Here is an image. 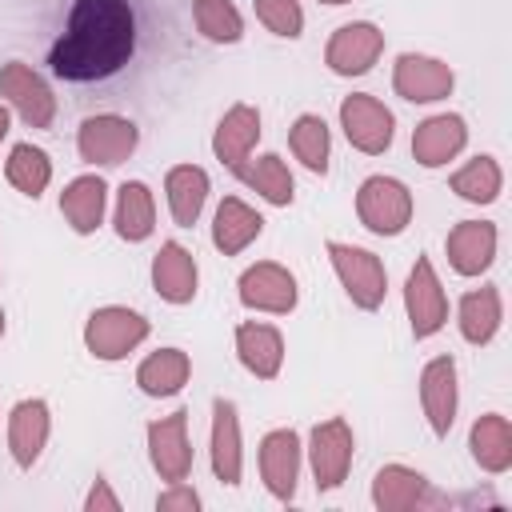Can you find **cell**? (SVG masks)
I'll list each match as a JSON object with an SVG mask.
<instances>
[{
    "label": "cell",
    "mask_w": 512,
    "mask_h": 512,
    "mask_svg": "<svg viewBox=\"0 0 512 512\" xmlns=\"http://www.w3.org/2000/svg\"><path fill=\"white\" fill-rule=\"evenodd\" d=\"M136 52V16L128 0H76L64 32L48 52L60 80L92 84L116 76Z\"/></svg>",
    "instance_id": "1"
},
{
    "label": "cell",
    "mask_w": 512,
    "mask_h": 512,
    "mask_svg": "<svg viewBox=\"0 0 512 512\" xmlns=\"http://www.w3.org/2000/svg\"><path fill=\"white\" fill-rule=\"evenodd\" d=\"M336 276H340V288L348 292V300L364 312H376L384 304V292H388V272H384V260L368 248H356V244H344V240H328L324 244Z\"/></svg>",
    "instance_id": "2"
},
{
    "label": "cell",
    "mask_w": 512,
    "mask_h": 512,
    "mask_svg": "<svg viewBox=\"0 0 512 512\" xmlns=\"http://www.w3.org/2000/svg\"><path fill=\"white\" fill-rule=\"evenodd\" d=\"M152 324L136 312V308H124V304H104L96 308L88 320H84V348L96 356V360H124L128 352H136L144 340H148Z\"/></svg>",
    "instance_id": "3"
},
{
    "label": "cell",
    "mask_w": 512,
    "mask_h": 512,
    "mask_svg": "<svg viewBox=\"0 0 512 512\" xmlns=\"http://www.w3.org/2000/svg\"><path fill=\"white\" fill-rule=\"evenodd\" d=\"M356 216L372 236H400L412 224V192L396 176H368L356 192Z\"/></svg>",
    "instance_id": "4"
},
{
    "label": "cell",
    "mask_w": 512,
    "mask_h": 512,
    "mask_svg": "<svg viewBox=\"0 0 512 512\" xmlns=\"http://www.w3.org/2000/svg\"><path fill=\"white\" fill-rule=\"evenodd\" d=\"M140 144V128L128 116L116 112H96L84 116L76 128V152L84 164H100V168H116L124 164Z\"/></svg>",
    "instance_id": "5"
},
{
    "label": "cell",
    "mask_w": 512,
    "mask_h": 512,
    "mask_svg": "<svg viewBox=\"0 0 512 512\" xmlns=\"http://www.w3.org/2000/svg\"><path fill=\"white\" fill-rule=\"evenodd\" d=\"M352 452H356V436L344 416H328L308 432V464L320 492H336L348 480Z\"/></svg>",
    "instance_id": "6"
},
{
    "label": "cell",
    "mask_w": 512,
    "mask_h": 512,
    "mask_svg": "<svg viewBox=\"0 0 512 512\" xmlns=\"http://www.w3.org/2000/svg\"><path fill=\"white\" fill-rule=\"evenodd\" d=\"M340 128L356 152L380 156L392 148L396 116H392V108H384V100H376L368 92H352L340 100Z\"/></svg>",
    "instance_id": "7"
},
{
    "label": "cell",
    "mask_w": 512,
    "mask_h": 512,
    "mask_svg": "<svg viewBox=\"0 0 512 512\" xmlns=\"http://www.w3.org/2000/svg\"><path fill=\"white\" fill-rule=\"evenodd\" d=\"M0 96L8 100V108L28 124V128H52L56 120V96L48 88V80L24 64V60H8L0 68Z\"/></svg>",
    "instance_id": "8"
},
{
    "label": "cell",
    "mask_w": 512,
    "mask_h": 512,
    "mask_svg": "<svg viewBox=\"0 0 512 512\" xmlns=\"http://www.w3.org/2000/svg\"><path fill=\"white\" fill-rule=\"evenodd\" d=\"M236 296L244 308L252 312H272V316H288L300 300V288H296V276L276 264V260H256L240 272L236 280Z\"/></svg>",
    "instance_id": "9"
},
{
    "label": "cell",
    "mask_w": 512,
    "mask_h": 512,
    "mask_svg": "<svg viewBox=\"0 0 512 512\" xmlns=\"http://www.w3.org/2000/svg\"><path fill=\"white\" fill-rule=\"evenodd\" d=\"M404 312H408L416 340H428L448 324V296H444V284L428 256H416V264L404 280Z\"/></svg>",
    "instance_id": "10"
},
{
    "label": "cell",
    "mask_w": 512,
    "mask_h": 512,
    "mask_svg": "<svg viewBox=\"0 0 512 512\" xmlns=\"http://www.w3.org/2000/svg\"><path fill=\"white\" fill-rule=\"evenodd\" d=\"M392 88L400 100L408 104H436L444 96H452L456 88V72L436 60V56H420V52H400L392 64Z\"/></svg>",
    "instance_id": "11"
},
{
    "label": "cell",
    "mask_w": 512,
    "mask_h": 512,
    "mask_svg": "<svg viewBox=\"0 0 512 512\" xmlns=\"http://www.w3.org/2000/svg\"><path fill=\"white\" fill-rule=\"evenodd\" d=\"M372 504L380 512H420V508H440L448 496L432 492L428 476L408 468V464H384L372 476Z\"/></svg>",
    "instance_id": "12"
},
{
    "label": "cell",
    "mask_w": 512,
    "mask_h": 512,
    "mask_svg": "<svg viewBox=\"0 0 512 512\" xmlns=\"http://www.w3.org/2000/svg\"><path fill=\"white\" fill-rule=\"evenodd\" d=\"M380 52H384V32L372 20H352V24H340L328 36L324 64L336 76H364V72H372V64L380 60Z\"/></svg>",
    "instance_id": "13"
},
{
    "label": "cell",
    "mask_w": 512,
    "mask_h": 512,
    "mask_svg": "<svg viewBox=\"0 0 512 512\" xmlns=\"http://www.w3.org/2000/svg\"><path fill=\"white\" fill-rule=\"evenodd\" d=\"M148 460L160 480L176 484L192 476V444H188V408H176L148 424Z\"/></svg>",
    "instance_id": "14"
},
{
    "label": "cell",
    "mask_w": 512,
    "mask_h": 512,
    "mask_svg": "<svg viewBox=\"0 0 512 512\" xmlns=\"http://www.w3.org/2000/svg\"><path fill=\"white\" fill-rule=\"evenodd\" d=\"M300 460H304V444L292 428H272L260 448H256V464H260V480L264 488L288 504L296 496V480H300Z\"/></svg>",
    "instance_id": "15"
},
{
    "label": "cell",
    "mask_w": 512,
    "mask_h": 512,
    "mask_svg": "<svg viewBox=\"0 0 512 512\" xmlns=\"http://www.w3.org/2000/svg\"><path fill=\"white\" fill-rule=\"evenodd\" d=\"M420 408L428 416L432 436H448L456 424V408H460V388H456V360L452 356H432L420 368Z\"/></svg>",
    "instance_id": "16"
},
{
    "label": "cell",
    "mask_w": 512,
    "mask_h": 512,
    "mask_svg": "<svg viewBox=\"0 0 512 512\" xmlns=\"http://www.w3.org/2000/svg\"><path fill=\"white\" fill-rule=\"evenodd\" d=\"M468 144V124L456 112H436L412 128V156L424 168H444Z\"/></svg>",
    "instance_id": "17"
},
{
    "label": "cell",
    "mask_w": 512,
    "mask_h": 512,
    "mask_svg": "<svg viewBox=\"0 0 512 512\" xmlns=\"http://www.w3.org/2000/svg\"><path fill=\"white\" fill-rule=\"evenodd\" d=\"M152 288L164 304H192L200 288V268L196 256L180 240H164L160 252L152 256Z\"/></svg>",
    "instance_id": "18"
},
{
    "label": "cell",
    "mask_w": 512,
    "mask_h": 512,
    "mask_svg": "<svg viewBox=\"0 0 512 512\" xmlns=\"http://www.w3.org/2000/svg\"><path fill=\"white\" fill-rule=\"evenodd\" d=\"M212 476L228 488L240 484L244 476V440H240V412L228 396L212 400Z\"/></svg>",
    "instance_id": "19"
},
{
    "label": "cell",
    "mask_w": 512,
    "mask_h": 512,
    "mask_svg": "<svg viewBox=\"0 0 512 512\" xmlns=\"http://www.w3.org/2000/svg\"><path fill=\"white\" fill-rule=\"evenodd\" d=\"M496 224L492 220H460L444 236V252L456 276H480L496 260Z\"/></svg>",
    "instance_id": "20"
},
{
    "label": "cell",
    "mask_w": 512,
    "mask_h": 512,
    "mask_svg": "<svg viewBox=\"0 0 512 512\" xmlns=\"http://www.w3.org/2000/svg\"><path fill=\"white\" fill-rule=\"evenodd\" d=\"M52 432V412L40 396H28L20 404H12L8 412V452L16 460V468H32L48 444Z\"/></svg>",
    "instance_id": "21"
},
{
    "label": "cell",
    "mask_w": 512,
    "mask_h": 512,
    "mask_svg": "<svg viewBox=\"0 0 512 512\" xmlns=\"http://www.w3.org/2000/svg\"><path fill=\"white\" fill-rule=\"evenodd\" d=\"M256 140H260V112L240 100V104H232V108L220 116V124H216V132H212V156H216L228 172H236V168L252 156Z\"/></svg>",
    "instance_id": "22"
},
{
    "label": "cell",
    "mask_w": 512,
    "mask_h": 512,
    "mask_svg": "<svg viewBox=\"0 0 512 512\" xmlns=\"http://www.w3.org/2000/svg\"><path fill=\"white\" fill-rule=\"evenodd\" d=\"M236 356H240V364L256 380H276L280 364H284V336H280V328L260 324V320L236 324Z\"/></svg>",
    "instance_id": "23"
},
{
    "label": "cell",
    "mask_w": 512,
    "mask_h": 512,
    "mask_svg": "<svg viewBox=\"0 0 512 512\" xmlns=\"http://www.w3.org/2000/svg\"><path fill=\"white\" fill-rule=\"evenodd\" d=\"M208 192H212V184H208V172L200 164H176V168H168L164 196H168V212H172L176 228H192L200 220V212L208 204Z\"/></svg>",
    "instance_id": "24"
},
{
    "label": "cell",
    "mask_w": 512,
    "mask_h": 512,
    "mask_svg": "<svg viewBox=\"0 0 512 512\" xmlns=\"http://www.w3.org/2000/svg\"><path fill=\"white\" fill-rule=\"evenodd\" d=\"M104 208H108V184L92 172L68 180L64 192H60V212H64L68 228L80 232V236H92L104 224Z\"/></svg>",
    "instance_id": "25"
},
{
    "label": "cell",
    "mask_w": 512,
    "mask_h": 512,
    "mask_svg": "<svg viewBox=\"0 0 512 512\" xmlns=\"http://www.w3.org/2000/svg\"><path fill=\"white\" fill-rule=\"evenodd\" d=\"M264 232V216L244 204L240 196H224L216 204V216H212V244L224 252V256H240L256 236Z\"/></svg>",
    "instance_id": "26"
},
{
    "label": "cell",
    "mask_w": 512,
    "mask_h": 512,
    "mask_svg": "<svg viewBox=\"0 0 512 512\" xmlns=\"http://www.w3.org/2000/svg\"><path fill=\"white\" fill-rule=\"evenodd\" d=\"M116 236L128 244H140L156 232V200L144 180H124L116 188V212H112Z\"/></svg>",
    "instance_id": "27"
},
{
    "label": "cell",
    "mask_w": 512,
    "mask_h": 512,
    "mask_svg": "<svg viewBox=\"0 0 512 512\" xmlns=\"http://www.w3.org/2000/svg\"><path fill=\"white\" fill-rule=\"evenodd\" d=\"M468 452L488 476L508 472L512 468V424H508V416H500V412L476 416V424L468 432Z\"/></svg>",
    "instance_id": "28"
},
{
    "label": "cell",
    "mask_w": 512,
    "mask_h": 512,
    "mask_svg": "<svg viewBox=\"0 0 512 512\" xmlns=\"http://www.w3.org/2000/svg\"><path fill=\"white\" fill-rule=\"evenodd\" d=\"M500 320H504V300H500V288L492 284H480L472 292L460 296V308H456V324H460V336L468 344H488L496 332H500Z\"/></svg>",
    "instance_id": "29"
},
{
    "label": "cell",
    "mask_w": 512,
    "mask_h": 512,
    "mask_svg": "<svg viewBox=\"0 0 512 512\" xmlns=\"http://www.w3.org/2000/svg\"><path fill=\"white\" fill-rule=\"evenodd\" d=\"M188 376H192V360H188L184 348H156V352H148V356L140 360V368H136L140 392H144V396H156V400L176 396V392L188 384Z\"/></svg>",
    "instance_id": "30"
},
{
    "label": "cell",
    "mask_w": 512,
    "mask_h": 512,
    "mask_svg": "<svg viewBox=\"0 0 512 512\" xmlns=\"http://www.w3.org/2000/svg\"><path fill=\"white\" fill-rule=\"evenodd\" d=\"M232 176H240L256 196H264L268 204H276V208H288L292 204V196H296V184H292V172H288V164H284V156H276V152H264V156H248Z\"/></svg>",
    "instance_id": "31"
},
{
    "label": "cell",
    "mask_w": 512,
    "mask_h": 512,
    "mask_svg": "<svg viewBox=\"0 0 512 512\" xmlns=\"http://www.w3.org/2000/svg\"><path fill=\"white\" fill-rule=\"evenodd\" d=\"M4 176H8V184H12L20 196L40 200L44 188L52 184V160H48V152L36 148V144H12L8 160H4Z\"/></svg>",
    "instance_id": "32"
},
{
    "label": "cell",
    "mask_w": 512,
    "mask_h": 512,
    "mask_svg": "<svg viewBox=\"0 0 512 512\" xmlns=\"http://www.w3.org/2000/svg\"><path fill=\"white\" fill-rule=\"evenodd\" d=\"M288 148H292V156H296L308 172L324 176V172H328V156H332V136H328L324 116H316V112L296 116L292 128H288Z\"/></svg>",
    "instance_id": "33"
},
{
    "label": "cell",
    "mask_w": 512,
    "mask_h": 512,
    "mask_svg": "<svg viewBox=\"0 0 512 512\" xmlns=\"http://www.w3.org/2000/svg\"><path fill=\"white\" fill-rule=\"evenodd\" d=\"M448 188L468 204H492L500 196V188H504V172H500L496 156H472L464 168L452 172Z\"/></svg>",
    "instance_id": "34"
},
{
    "label": "cell",
    "mask_w": 512,
    "mask_h": 512,
    "mask_svg": "<svg viewBox=\"0 0 512 512\" xmlns=\"http://www.w3.org/2000/svg\"><path fill=\"white\" fill-rule=\"evenodd\" d=\"M196 32L212 44H236L244 36V20L232 0H192Z\"/></svg>",
    "instance_id": "35"
},
{
    "label": "cell",
    "mask_w": 512,
    "mask_h": 512,
    "mask_svg": "<svg viewBox=\"0 0 512 512\" xmlns=\"http://www.w3.org/2000/svg\"><path fill=\"white\" fill-rule=\"evenodd\" d=\"M252 8H256V20L272 36H284V40H300L304 36V8H300V0H252Z\"/></svg>",
    "instance_id": "36"
},
{
    "label": "cell",
    "mask_w": 512,
    "mask_h": 512,
    "mask_svg": "<svg viewBox=\"0 0 512 512\" xmlns=\"http://www.w3.org/2000/svg\"><path fill=\"white\" fill-rule=\"evenodd\" d=\"M156 512H200V492L192 484L176 480L156 496Z\"/></svg>",
    "instance_id": "37"
},
{
    "label": "cell",
    "mask_w": 512,
    "mask_h": 512,
    "mask_svg": "<svg viewBox=\"0 0 512 512\" xmlns=\"http://www.w3.org/2000/svg\"><path fill=\"white\" fill-rule=\"evenodd\" d=\"M84 512H120V496L108 488V480H92L84 496Z\"/></svg>",
    "instance_id": "38"
},
{
    "label": "cell",
    "mask_w": 512,
    "mask_h": 512,
    "mask_svg": "<svg viewBox=\"0 0 512 512\" xmlns=\"http://www.w3.org/2000/svg\"><path fill=\"white\" fill-rule=\"evenodd\" d=\"M8 124H12V116H8V108H4V104H0V140H4V136H8Z\"/></svg>",
    "instance_id": "39"
},
{
    "label": "cell",
    "mask_w": 512,
    "mask_h": 512,
    "mask_svg": "<svg viewBox=\"0 0 512 512\" xmlns=\"http://www.w3.org/2000/svg\"><path fill=\"white\" fill-rule=\"evenodd\" d=\"M4 328H8V320H4V308H0V336H4Z\"/></svg>",
    "instance_id": "40"
},
{
    "label": "cell",
    "mask_w": 512,
    "mask_h": 512,
    "mask_svg": "<svg viewBox=\"0 0 512 512\" xmlns=\"http://www.w3.org/2000/svg\"><path fill=\"white\" fill-rule=\"evenodd\" d=\"M320 4H332L336 8V4H348V0H320Z\"/></svg>",
    "instance_id": "41"
}]
</instances>
